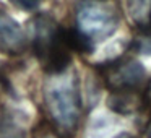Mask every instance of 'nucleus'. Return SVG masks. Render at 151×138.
I'll return each mask as SVG.
<instances>
[{
	"mask_svg": "<svg viewBox=\"0 0 151 138\" xmlns=\"http://www.w3.org/2000/svg\"><path fill=\"white\" fill-rule=\"evenodd\" d=\"M44 101L60 135L75 133L81 115L78 80L73 70L54 73L44 83Z\"/></svg>",
	"mask_w": 151,
	"mask_h": 138,
	"instance_id": "nucleus-1",
	"label": "nucleus"
},
{
	"mask_svg": "<svg viewBox=\"0 0 151 138\" xmlns=\"http://www.w3.org/2000/svg\"><path fill=\"white\" fill-rule=\"evenodd\" d=\"M33 47L42 67L50 73L68 70L72 41L70 31H65L49 15H37L33 21Z\"/></svg>",
	"mask_w": 151,
	"mask_h": 138,
	"instance_id": "nucleus-2",
	"label": "nucleus"
},
{
	"mask_svg": "<svg viewBox=\"0 0 151 138\" xmlns=\"http://www.w3.org/2000/svg\"><path fill=\"white\" fill-rule=\"evenodd\" d=\"M119 24L120 10L112 0H83L76 7V31L93 46L111 37Z\"/></svg>",
	"mask_w": 151,
	"mask_h": 138,
	"instance_id": "nucleus-3",
	"label": "nucleus"
},
{
	"mask_svg": "<svg viewBox=\"0 0 151 138\" xmlns=\"http://www.w3.org/2000/svg\"><path fill=\"white\" fill-rule=\"evenodd\" d=\"M101 76L106 86L111 89V93H115L138 89L145 83L146 73L138 60L125 57V59H117L101 67Z\"/></svg>",
	"mask_w": 151,
	"mask_h": 138,
	"instance_id": "nucleus-4",
	"label": "nucleus"
},
{
	"mask_svg": "<svg viewBox=\"0 0 151 138\" xmlns=\"http://www.w3.org/2000/svg\"><path fill=\"white\" fill-rule=\"evenodd\" d=\"M26 49V36L21 26L4 10H0V52L21 54Z\"/></svg>",
	"mask_w": 151,
	"mask_h": 138,
	"instance_id": "nucleus-5",
	"label": "nucleus"
},
{
	"mask_svg": "<svg viewBox=\"0 0 151 138\" xmlns=\"http://www.w3.org/2000/svg\"><path fill=\"white\" fill-rule=\"evenodd\" d=\"M143 102V98L138 94V89L132 91H115L109 96V107L117 114H130L135 112Z\"/></svg>",
	"mask_w": 151,
	"mask_h": 138,
	"instance_id": "nucleus-6",
	"label": "nucleus"
},
{
	"mask_svg": "<svg viewBox=\"0 0 151 138\" xmlns=\"http://www.w3.org/2000/svg\"><path fill=\"white\" fill-rule=\"evenodd\" d=\"M127 13L137 28L151 31V0H127Z\"/></svg>",
	"mask_w": 151,
	"mask_h": 138,
	"instance_id": "nucleus-7",
	"label": "nucleus"
},
{
	"mask_svg": "<svg viewBox=\"0 0 151 138\" xmlns=\"http://www.w3.org/2000/svg\"><path fill=\"white\" fill-rule=\"evenodd\" d=\"M24 125L18 114L8 107H0V138H24Z\"/></svg>",
	"mask_w": 151,
	"mask_h": 138,
	"instance_id": "nucleus-8",
	"label": "nucleus"
},
{
	"mask_svg": "<svg viewBox=\"0 0 151 138\" xmlns=\"http://www.w3.org/2000/svg\"><path fill=\"white\" fill-rule=\"evenodd\" d=\"M133 47L143 54H151V31H145L143 36L135 41Z\"/></svg>",
	"mask_w": 151,
	"mask_h": 138,
	"instance_id": "nucleus-9",
	"label": "nucleus"
},
{
	"mask_svg": "<svg viewBox=\"0 0 151 138\" xmlns=\"http://www.w3.org/2000/svg\"><path fill=\"white\" fill-rule=\"evenodd\" d=\"M34 138H62V135L57 130L46 127V125H41L36 132H34Z\"/></svg>",
	"mask_w": 151,
	"mask_h": 138,
	"instance_id": "nucleus-10",
	"label": "nucleus"
},
{
	"mask_svg": "<svg viewBox=\"0 0 151 138\" xmlns=\"http://www.w3.org/2000/svg\"><path fill=\"white\" fill-rule=\"evenodd\" d=\"M12 2L17 7L24 8V10H33V8H36L41 4V0H12Z\"/></svg>",
	"mask_w": 151,
	"mask_h": 138,
	"instance_id": "nucleus-11",
	"label": "nucleus"
},
{
	"mask_svg": "<svg viewBox=\"0 0 151 138\" xmlns=\"http://www.w3.org/2000/svg\"><path fill=\"white\" fill-rule=\"evenodd\" d=\"M145 99L151 102V80L148 81V85H146V91H145Z\"/></svg>",
	"mask_w": 151,
	"mask_h": 138,
	"instance_id": "nucleus-12",
	"label": "nucleus"
},
{
	"mask_svg": "<svg viewBox=\"0 0 151 138\" xmlns=\"http://www.w3.org/2000/svg\"><path fill=\"white\" fill-rule=\"evenodd\" d=\"M145 133H146V138H151V122L146 125V130H145Z\"/></svg>",
	"mask_w": 151,
	"mask_h": 138,
	"instance_id": "nucleus-13",
	"label": "nucleus"
},
{
	"mask_svg": "<svg viewBox=\"0 0 151 138\" xmlns=\"http://www.w3.org/2000/svg\"><path fill=\"white\" fill-rule=\"evenodd\" d=\"M115 138H133L132 135H128V133H120V135H117Z\"/></svg>",
	"mask_w": 151,
	"mask_h": 138,
	"instance_id": "nucleus-14",
	"label": "nucleus"
}]
</instances>
